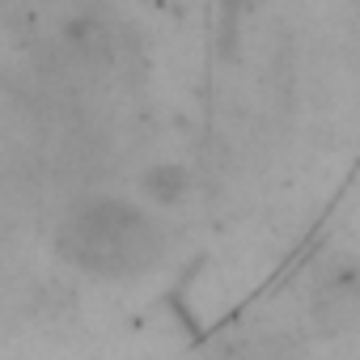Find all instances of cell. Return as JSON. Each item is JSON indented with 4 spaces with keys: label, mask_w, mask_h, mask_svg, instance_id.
<instances>
[{
    "label": "cell",
    "mask_w": 360,
    "mask_h": 360,
    "mask_svg": "<svg viewBox=\"0 0 360 360\" xmlns=\"http://www.w3.org/2000/svg\"><path fill=\"white\" fill-rule=\"evenodd\" d=\"M140 191H144V200L157 204V208H178V204L187 200V191H191V178H187L183 165H153V169L144 174Z\"/></svg>",
    "instance_id": "cell-2"
},
{
    "label": "cell",
    "mask_w": 360,
    "mask_h": 360,
    "mask_svg": "<svg viewBox=\"0 0 360 360\" xmlns=\"http://www.w3.org/2000/svg\"><path fill=\"white\" fill-rule=\"evenodd\" d=\"M81 250L77 263L94 276H136L161 255V229L148 212L123 200H98L72 217L68 233Z\"/></svg>",
    "instance_id": "cell-1"
}]
</instances>
